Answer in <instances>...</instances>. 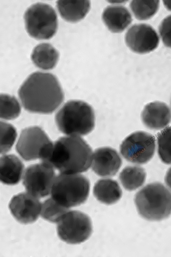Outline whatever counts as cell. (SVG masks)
Listing matches in <instances>:
<instances>
[{
  "instance_id": "obj_17",
  "label": "cell",
  "mask_w": 171,
  "mask_h": 257,
  "mask_svg": "<svg viewBox=\"0 0 171 257\" xmlns=\"http://www.w3.org/2000/svg\"><path fill=\"white\" fill-rule=\"evenodd\" d=\"M56 4L61 17L70 22H77L84 19L91 6L89 1H59Z\"/></svg>"
},
{
  "instance_id": "obj_19",
  "label": "cell",
  "mask_w": 171,
  "mask_h": 257,
  "mask_svg": "<svg viewBox=\"0 0 171 257\" xmlns=\"http://www.w3.org/2000/svg\"><path fill=\"white\" fill-rule=\"evenodd\" d=\"M59 59L58 51L52 45L48 43L37 45L31 55V60L35 65L45 70L53 69Z\"/></svg>"
},
{
  "instance_id": "obj_10",
  "label": "cell",
  "mask_w": 171,
  "mask_h": 257,
  "mask_svg": "<svg viewBox=\"0 0 171 257\" xmlns=\"http://www.w3.org/2000/svg\"><path fill=\"white\" fill-rule=\"evenodd\" d=\"M55 174L53 167L45 163L29 166L24 175L23 184L29 194L44 198L52 191Z\"/></svg>"
},
{
  "instance_id": "obj_6",
  "label": "cell",
  "mask_w": 171,
  "mask_h": 257,
  "mask_svg": "<svg viewBox=\"0 0 171 257\" xmlns=\"http://www.w3.org/2000/svg\"><path fill=\"white\" fill-rule=\"evenodd\" d=\"M26 27L30 36L39 40L53 37L58 28V19L54 8L46 4L37 3L24 14Z\"/></svg>"
},
{
  "instance_id": "obj_9",
  "label": "cell",
  "mask_w": 171,
  "mask_h": 257,
  "mask_svg": "<svg viewBox=\"0 0 171 257\" xmlns=\"http://www.w3.org/2000/svg\"><path fill=\"white\" fill-rule=\"evenodd\" d=\"M52 144L42 128L31 126L22 131L16 149L27 162L38 159L42 160Z\"/></svg>"
},
{
  "instance_id": "obj_7",
  "label": "cell",
  "mask_w": 171,
  "mask_h": 257,
  "mask_svg": "<svg viewBox=\"0 0 171 257\" xmlns=\"http://www.w3.org/2000/svg\"><path fill=\"white\" fill-rule=\"evenodd\" d=\"M57 230L64 242L77 244L84 242L91 236L92 223L86 214L76 211H68L58 222Z\"/></svg>"
},
{
  "instance_id": "obj_4",
  "label": "cell",
  "mask_w": 171,
  "mask_h": 257,
  "mask_svg": "<svg viewBox=\"0 0 171 257\" xmlns=\"http://www.w3.org/2000/svg\"><path fill=\"white\" fill-rule=\"evenodd\" d=\"M135 203L138 212L146 220L161 221L171 214V192L160 183L146 185L137 193Z\"/></svg>"
},
{
  "instance_id": "obj_1",
  "label": "cell",
  "mask_w": 171,
  "mask_h": 257,
  "mask_svg": "<svg viewBox=\"0 0 171 257\" xmlns=\"http://www.w3.org/2000/svg\"><path fill=\"white\" fill-rule=\"evenodd\" d=\"M19 95L24 109L33 113L51 114L64 100L58 79L43 72L31 74L21 86Z\"/></svg>"
},
{
  "instance_id": "obj_11",
  "label": "cell",
  "mask_w": 171,
  "mask_h": 257,
  "mask_svg": "<svg viewBox=\"0 0 171 257\" xmlns=\"http://www.w3.org/2000/svg\"><path fill=\"white\" fill-rule=\"evenodd\" d=\"M127 47L134 53L148 54L155 50L159 44L157 32L149 24H136L130 27L125 36Z\"/></svg>"
},
{
  "instance_id": "obj_28",
  "label": "cell",
  "mask_w": 171,
  "mask_h": 257,
  "mask_svg": "<svg viewBox=\"0 0 171 257\" xmlns=\"http://www.w3.org/2000/svg\"><path fill=\"white\" fill-rule=\"evenodd\" d=\"M166 10L171 12V1H164L162 2Z\"/></svg>"
},
{
  "instance_id": "obj_13",
  "label": "cell",
  "mask_w": 171,
  "mask_h": 257,
  "mask_svg": "<svg viewBox=\"0 0 171 257\" xmlns=\"http://www.w3.org/2000/svg\"><path fill=\"white\" fill-rule=\"evenodd\" d=\"M122 165L118 153L111 148H101L95 150L93 155L92 170L101 177L115 175Z\"/></svg>"
},
{
  "instance_id": "obj_8",
  "label": "cell",
  "mask_w": 171,
  "mask_h": 257,
  "mask_svg": "<svg viewBox=\"0 0 171 257\" xmlns=\"http://www.w3.org/2000/svg\"><path fill=\"white\" fill-rule=\"evenodd\" d=\"M156 149L154 137L144 132L130 135L122 143L120 150L122 156L130 163H147L152 158Z\"/></svg>"
},
{
  "instance_id": "obj_14",
  "label": "cell",
  "mask_w": 171,
  "mask_h": 257,
  "mask_svg": "<svg viewBox=\"0 0 171 257\" xmlns=\"http://www.w3.org/2000/svg\"><path fill=\"white\" fill-rule=\"evenodd\" d=\"M141 119L144 125L150 130H160L171 122V110L164 102H152L144 107Z\"/></svg>"
},
{
  "instance_id": "obj_20",
  "label": "cell",
  "mask_w": 171,
  "mask_h": 257,
  "mask_svg": "<svg viewBox=\"0 0 171 257\" xmlns=\"http://www.w3.org/2000/svg\"><path fill=\"white\" fill-rule=\"evenodd\" d=\"M120 181L124 188L133 191L143 186L146 179L143 168L138 166H127L120 173Z\"/></svg>"
},
{
  "instance_id": "obj_5",
  "label": "cell",
  "mask_w": 171,
  "mask_h": 257,
  "mask_svg": "<svg viewBox=\"0 0 171 257\" xmlns=\"http://www.w3.org/2000/svg\"><path fill=\"white\" fill-rule=\"evenodd\" d=\"M89 190L90 182L85 176L62 173L54 180L51 195L57 203L69 209L84 203Z\"/></svg>"
},
{
  "instance_id": "obj_15",
  "label": "cell",
  "mask_w": 171,
  "mask_h": 257,
  "mask_svg": "<svg viewBox=\"0 0 171 257\" xmlns=\"http://www.w3.org/2000/svg\"><path fill=\"white\" fill-rule=\"evenodd\" d=\"M102 20L106 27L113 33L124 31L132 23L131 13L120 5H113L105 8Z\"/></svg>"
},
{
  "instance_id": "obj_18",
  "label": "cell",
  "mask_w": 171,
  "mask_h": 257,
  "mask_svg": "<svg viewBox=\"0 0 171 257\" xmlns=\"http://www.w3.org/2000/svg\"><path fill=\"white\" fill-rule=\"evenodd\" d=\"M94 195L100 202L107 205L115 204L122 196L118 183L109 179L97 181L94 187Z\"/></svg>"
},
{
  "instance_id": "obj_29",
  "label": "cell",
  "mask_w": 171,
  "mask_h": 257,
  "mask_svg": "<svg viewBox=\"0 0 171 257\" xmlns=\"http://www.w3.org/2000/svg\"><path fill=\"white\" fill-rule=\"evenodd\" d=\"M170 104H171V100H170Z\"/></svg>"
},
{
  "instance_id": "obj_25",
  "label": "cell",
  "mask_w": 171,
  "mask_h": 257,
  "mask_svg": "<svg viewBox=\"0 0 171 257\" xmlns=\"http://www.w3.org/2000/svg\"><path fill=\"white\" fill-rule=\"evenodd\" d=\"M2 143L1 154L2 155L10 151L17 138V132L11 124L1 122Z\"/></svg>"
},
{
  "instance_id": "obj_21",
  "label": "cell",
  "mask_w": 171,
  "mask_h": 257,
  "mask_svg": "<svg viewBox=\"0 0 171 257\" xmlns=\"http://www.w3.org/2000/svg\"><path fill=\"white\" fill-rule=\"evenodd\" d=\"M159 1H132L129 7L136 19L146 21L152 18L159 10Z\"/></svg>"
},
{
  "instance_id": "obj_23",
  "label": "cell",
  "mask_w": 171,
  "mask_h": 257,
  "mask_svg": "<svg viewBox=\"0 0 171 257\" xmlns=\"http://www.w3.org/2000/svg\"><path fill=\"white\" fill-rule=\"evenodd\" d=\"M1 118L6 120L17 118L21 114V108L19 101L14 96L2 94Z\"/></svg>"
},
{
  "instance_id": "obj_26",
  "label": "cell",
  "mask_w": 171,
  "mask_h": 257,
  "mask_svg": "<svg viewBox=\"0 0 171 257\" xmlns=\"http://www.w3.org/2000/svg\"><path fill=\"white\" fill-rule=\"evenodd\" d=\"M159 34L162 42L171 49V15L161 22L159 26Z\"/></svg>"
},
{
  "instance_id": "obj_27",
  "label": "cell",
  "mask_w": 171,
  "mask_h": 257,
  "mask_svg": "<svg viewBox=\"0 0 171 257\" xmlns=\"http://www.w3.org/2000/svg\"><path fill=\"white\" fill-rule=\"evenodd\" d=\"M167 186L171 190V167L168 170L165 178Z\"/></svg>"
},
{
  "instance_id": "obj_16",
  "label": "cell",
  "mask_w": 171,
  "mask_h": 257,
  "mask_svg": "<svg viewBox=\"0 0 171 257\" xmlns=\"http://www.w3.org/2000/svg\"><path fill=\"white\" fill-rule=\"evenodd\" d=\"M24 165L15 155H6L0 159V179L5 184H18L24 172Z\"/></svg>"
},
{
  "instance_id": "obj_24",
  "label": "cell",
  "mask_w": 171,
  "mask_h": 257,
  "mask_svg": "<svg viewBox=\"0 0 171 257\" xmlns=\"http://www.w3.org/2000/svg\"><path fill=\"white\" fill-rule=\"evenodd\" d=\"M158 154L162 163L171 164V126L162 131L157 138Z\"/></svg>"
},
{
  "instance_id": "obj_12",
  "label": "cell",
  "mask_w": 171,
  "mask_h": 257,
  "mask_svg": "<svg viewBox=\"0 0 171 257\" xmlns=\"http://www.w3.org/2000/svg\"><path fill=\"white\" fill-rule=\"evenodd\" d=\"M9 207L16 220L23 224L35 222L42 208L37 197L26 192L14 196Z\"/></svg>"
},
{
  "instance_id": "obj_2",
  "label": "cell",
  "mask_w": 171,
  "mask_h": 257,
  "mask_svg": "<svg viewBox=\"0 0 171 257\" xmlns=\"http://www.w3.org/2000/svg\"><path fill=\"white\" fill-rule=\"evenodd\" d=\"M92 160L91 148L83 139L73 136L53 143L42 161L61 173L77 174L87 172Z\"/></svg>"
},
{
  "instance_id": "obj_22",
  "label": "cell",
  "mask_w": 171,
  "mask_h": 257,
  "mask_svg": "<svg viewBox=\"0 0 171 257\" xmlns=\"http://www.w3.org/2000/svg\"><path fill=\"white\" fill-rule=\"evenodd\" d=\"M68 212V208L57 203L52 197L45 201L42 205V218L51 222H59L62 216Z\"/></svg>"
},
{
  "instance_id": "obj_3",
  "label": "cell",
  "mask_w": 171,
  "mask_h": 257,
  "mask_svg": "<svg viewBox=\"0 0 171 257\" xmlns=\"http://www.w3.org/2000/svg\"><path fill=\"white\" fill-rule=\"evenodd\" d=\"M59 131L70 136H85L93 131L95 117L93 108L81 100L67 102L55 117Z\"/></svg>"
}]
</instances>
